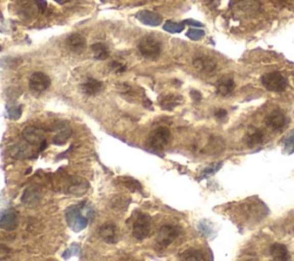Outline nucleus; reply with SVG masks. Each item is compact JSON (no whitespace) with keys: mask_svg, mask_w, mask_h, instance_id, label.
Returning <instances> with one entry per match:
<instances>
[{"mask_svg":"<svg viewBox=\"0 0 294 261\" xmlns=\"http://www.w3.org/2000/svg\"><path fill=\"white\" fill-rule=\"evenodd\" d=\"M87 203L82 202L79 204L71 205V206L66 208L64 212V217H66V221L71 229L75 232H79L85 229L87 227L88 222H90V218L87 216H84V210L86 208Z\"/></svg>","mask_w":294,"mask_h":261,"instance_id":"obj_1","label":"nucleus"},{"mask_svg":"<svg viewBox=\"0 0 294 261\" xmlns=\"http://www.w3.org/2000/svg\"><path fill=\"white\" fill-rule=\"evenodd\" d=\"M151 216L144 212H137L132 221V236L138 241H144L151 234Z\"/></svg>","mask_w":294,"mask_h":261,"instance_id":"obj_2","label":"nucleus"},{"mask_svg":"<svg viewBox=\"0 0 294 261\" xmlns=\"http://www.w3.org/2000/svg\"><path fill=\"white\" fill-rule=\"evenodd\" d=\"M261 83L263 87L269 92L274 93H282L287 88L288 82L286 77L279 71H272L264 73L261 77Z\"/></svg>","mask_w":294,"mask_h":261,"instance_id":"obj_3","label":"nucleus"},{"mask_svg":"<svg viewBox=\"0 0 294 261\" xmlns=\"http://www.w3.org/2000/svg\"><path fill=\"white\" fill-rule=\"evenodd\" d=\"M171 141V132L166 126H159L153 129L148 137V146L155 151H162Z\"/></svg>","mask_w":294,"mask_h":261,"instance_id":"obj_4","label":"nucleus"},{"mask_svg":"<svg viewBox=\"0 0 294 261\" xmlns=\"http://www.w3.org/2000/svg\"><path fill=\"white\" fill-rule=\"evenodd\" d=\"M138 50L144 58L149 60H156L162 53V44L155 37L145 36L139 41Z\"/></svg>","mask_w":294,"mask_h":261,"instance_id":"obj_5","label":"nucleus"},{"mask_svg":"<svg viewBox=\"0 0 294 261\" xmlns=\"http://www.w3.org/2000/svg\"><path fill=\"white\" fill-rule=\"evenodd\" d=\"M261 4L258 0H240L233 7V15L238 18H248L258 15Z\"/></svg>","mask_w":294,"mask_h":261,"instance_id":"obj_6","label":"nucleus"},{"mask_svg":"<svg viewBox=\"0 0 294 261\" xmlns=\"http://www.w3.org/2000/svg\"><path fill=\"white\" fill-rule=\"evenodd\" d=\"M179 232L180 230L177 226L169 225V223L163 225L162 227H160V229H159L156 234L155 237L156 244L160 246L161 249L168 248V246L174 243L177 237L179 236Z\"/></svg>","mask_w":294,"mask_h":261,"instance_id":"obj_7","label":"nucleus"},{"mask_svg":"<svg viewBox=\"0 0 294 261\" xmlns=\"http://www.w3.org/2000/svg\"><path fill=\"white\" fill-rule=\"evenodd\" d=\"M46 8H48V4L45 0H27V2H22L18 6V14L23 17L31 18L38 13H44Z\"/></svg>","mask_w":294,"mask_h":261,"instance_id":"obj_8","label":"nucleus"},{"mask_svg":"<svg viewBox=\"0 0 294 261\" xmlns=\"http://www.w3.org/2000/svg\"><path fill=\"white\" fill-rule=\"evenodd\" d=\"M288 118L284 111L281 109H276L270 113L267 117H265V125L269 128L274 130H283L287 126Z\"/></svg>","mask_w":294,"mask_h":261,"instance_id":"obj_9","label":"nucleus"},{"mask_svg":"<svg viewBox=\"0 0 294 261\" xmlns=\"http://www.w3.org/2000/svg\"><path fill=\"white\" fill-rule=\"evenodd\" d=\"M51 86V78L45 72L36 71L29 78V87L32 92L43 93Z\"/></svg>","mask_w":294,"mask_h":261,"instance_id":"obj_10","label":"nucleus"},{"mask_svg":"<svg viewBox=\"0 0 294 261\" xmlns=\"http://www.w3.org/2000/svg\"><path fill=\"white\" fill-rule=\"evenodd\" d=\"M192 65L199 73L206 74V76L215 72L217 67L216 62L212 58L206 57V55H198V57H195L192 61Z\"/></svg>","mask_w":294,"mask_h":261,"instance_id":"obj_11","label":"nucleus"},{"mask_svg":"<svg viewBox=\"0 0 294 261\" xmlns=\"http://www.w3.org/2000/svg\"><path fill=\"white\" fill-rule=\"evenodd\" d=\"M99 236L101 240L108 244H116L120 240V231L115 223L107 222L99 228Z\"/></svg>","mask_w":294,"mask_h":261,"instance_id":"obj_12","label":"nucleus"},{"mask_svg":"<svg viewBox=\"0 0 294 261\" xmlns=\"http://www.w3.org/2000/svg\"><path fill=\"white\" fill-rule=\"evenodd\" d=\"M18 226V213L16 210L8 208L5 211L2 217H0V229L12 231L16 229Z\"/></svg>","mask_w":294,"mask_h":261,"instance_id":"obj_13","label":"nucleus"},{"mask_svg":"<svg viewBox=\"0 0 294 261\" xmlns=\"http://www.w3.org/2000/svg\"><path fill=\"white\" fill-rule=\"evenodd\" d=\"M66 45L74 54H81L86 47V40L81 34H72L67 37Z\"/></svg>","mask_w":294,"mask_h":261,"instance_id":"obj_14","label":"nucleus"},{"mask_svg":"<svg viewBox=\"0 0 294 261\" xmlns=\"http://www.w3.org/2000/svg\"><path fill=\"white\" fill-rule=\"evenodd\" d=\"M22 137L23 140L27 143L31 144V146H40V143L44 141L43 139V132H41V129L37 128L35 126H28L25 129H23L22 132Z\"/></svg>","mask_w":294,"mask_h":261,"instance_id":"obj_15","label":"nucleus"},{"mask_svg":"<svg viewBox=\"0 0 294 261\" xmlns=\"http://www.w3.org/2000/svg\"><path fill=\"white\" fill-rule=\"evenodd\" d=\"M182 102H183V96L178 94H165L159 97V106L167 111L174 110Z\"/></svg>","mask_w":294,"mask_h":261,"instance_id":"obj_16","label":"nucleus"},{"mask_svg":"<svg viewBox=\"0 0 294 261\" xmlns=\"http://www.w3.org/2000/svg\"><path fill=\"white\" fill-rule=\"evenodd\" d=\"M136 17L143 24L149 27H159L162 23V16L160 14L151 11H141L137 13Z\"/></svg>","mask_w":294,"mask_h":261,"instance_id":"obj_17","label":"nucleus"},{"mask_svg":"<svg viewBox=\"0 0 294 261\" xmlns=\"http://www.w3.org/2000/svg\"><path fill=\"white\" fill-rule=\"evenodd\" d=\"M41 198V190L38 186H30L28 187L22 195V203H25L26 205H36L37 203H39V200Z\"/></svg>","mask_w":294,"mask_h":261,"instance_id":"obj_18","label":"nucleus"},{"mask_svg":"<svg viewBox=\"0 0 294 261\" xmlns=\"http://www.w3.org/2000/svg\"><path fill=\"white\" fill-rule=\"evenodd\" d=\"M264 140V135L263 133L261 132L260 129L258 128H250L247 130L245 137H244V143L246 144L247 147L250 148H254V147H258L260 144H262Z\"/></svg>","mask_w":294,"mask_h":261,"instance_id":"obj_19","label":"nucleus"},{"mask_svg":"<svg viewBox=\"0 0 294 261\" xmlns=\"http://www.w3.org/2000/svg\"><path fill=\"white\" fill-rule=\"evenodd\" d=\"M236 84L233 78L230 76H223L217 81L216 84V92L217 94H220L221 96H228L229 94H231L235 90Z\"/></svg>","mask_w":294,"mask_h":261,"instance_id":"obj_20","label":"nucleus"},{"mask_svg":"<svg viewBox=\"0 0 294 261\" xmlns=\"http://www.w3.org/2000/svg\"><path fill=\"white\" fill-rule=\"evenodd\" d=\"M88 190V182L82 178H74L68 186L67 193L73 196H83Z\"/></svg>","mask_w":294,"mask_h":261,"instance_id":"obj_21","label":"nucleus"},{"mask_svg":"<svg viewBox=\"0 0 294 261\" xmlns=\"http://www.w3.org/2000/svg\"><path fill=\"white\" fill-rule=\"evenodd\" d=\"M270 254L275 261H290L291 254L287 248L282 243H274L270 246Z\"/></svg>","mask_w":294,"mask_h":261,"instance_id":"obj_22","label":"nucleus"},{"mask_svg":"<svg viewBox=\"0 0 294 261\" xmlns=\"http://www.w3.org/2000/svg\"><path fill=\"white\" fill-rule=\"evenodd\" d=\"M82 91L84 94L86 95H96L99 93L104 85H102V83L100 81H98V79L95 78H87L85 82L82 84Z\"/></svg>","mask_w":294,"mask_h":261,"instance_id":"obj_23","label":"nucleus"},{"mask_svg":"<svg viewBox=\"0 0 294 261\" xmlns=\"http://www.w3.org/2000/svg\"><path fill=\"white\" fill-rule=\"evenodd\" d=\"M179 261H208V259L202 250L188 249L180 253Z\"/></svg>","mask_w":294,"mask_h":261,"instance_id":"obj_24","label":"nucleus"},{"mask_svg":"<svg viewBox=\"0 0 294 261\" xmlns=\"http://www.w3.org/2000/svg\"><path fill=\"white\" fill-rule=\"evenodd\" d=\"M119 182L125 187L127 189H129L130 192H133V193H137V192H142L143 189V186L141 185V182L137 179L131 178V176H121L119 178Z\"/></svg>","mask_w":294,"mask_h":261,"instance_id":"obj_25","label":"nucleus"},{"mask_svg":"<svg viewBox=\"0 0 294 261\" xmlns=\"http://www.w3.org/2000/svg\"><path fill=\"white\" fill-rule=\"evenodd\" d=\"M92 53L95 55V58L97 60H100V61H104V60L109 58V47L104 43H96L92 45Z\"/></svg>","mask_w":294,"mask_h":261,"instance_id":"obj_26","label":"nucleus"},{"mask_svg":"<svg viewBox=\"0 0 294 261\" xmlns=\"http://www.w3.org/2000/svg\"><path fill=\"white\" fill-rule=\"evenodd\" d=\"M71 135H72L71 127L63 128L55 134V137L53 138V143L57 144V146H62V144H64L68 141L69 138H71Z\"/></svg>","mask_w":294,"mask_h":261,"instance_id":"obj_27","label":"nucleus"},{"mask_svg":"<svg viewBox=\"0 0 294 261\" xmlns=\"http://www.w3.org/2000/svg\"><path fill=\"white\" fill-rule=\"evenodd\" d=\"M22 63L21 58L16 57H5L0 60V65L4 69H15Z\"/></svg>","mask_w":294,"mask_h":261,"instance_id":"obj_28","label":"nucleus"},{"mask_svg":"<svg viewBox=\"0 0 294 261\" xmlns=\"http://www.w3.org/2000/svg\"><path fill=\"white\" fill-rule=\"evenodd\" d=\"M22 111H23V107L22 105H7V115L9 119L12 120H17L21 118L22 116Z\"/></svg>","mask_w":294,"mask_h":261,"instance_id":"obj_29","label":"nucleus"},{"mask_svg":"<svg viewBox=\"0 0 294 261\" xmlns=\"http://www.w3.org/2000/svg\"><path fill=\"white\" fill-rule=\"evenodd\" d=\"M29 149L25 144H16L11 149V155L14 158H27L29 157Z\"/></svg>","mask_w":294,"mask_h":261,"instance_id":"obj_30","label":"nucleus"},{"mask_svg":"<svg viewBox=\"0 0 294 261\" xmlns=\"http://www.w3.org/2000/svg\"><path fill=\"white\" fill-rule=\"evenodd\" d=\"M184 23H177L172 21H167L163 25V30L167 32H170V34H179L184 30Z\"/></svg>","mask_w":294,"mask_h":261,"instance_id":"obj_31","label":"nucleus"},{"mask_svg":"<svg viewBox=\"0 0 294 261\" xmlns=\"http://www.w3.org/2000/svg\"><path fill=\"white\" fill-rule=\"evenodd\" d=\"M186 36H188V38H190L191 40L198 41L201 40L205 37V31L198 29V28H191V29H189V31L186 32Z\"/></svg>","mask_w":294,"mask_h":261,"instance_id":"obj_32","label":"nucleus"},{"mask_svg":"<svg viewBox=\"0 0 294 261\" xmlns=\"http://www.w3.org/2000/svg\"><path fill=\"white\" fill-rule=\"evenodd\" d=\"M120 92L122 93V95L125 97V99H129V97H132L134 95L133 90L127 84H122L120 87Z\"/></svg>","mask_w":294,"mask_h":261,"instance_id":"obj_33","label":"nucleus"},{"mask_svg":"<svg viewBox=\"0 0 294 261\" xmlns=\"http://www.w3.org/2000/svg\"><path fill=\"white\" fill-rule=\"evenodd\" d=\"M110 69H111V71L115 73H123L125 70H127V67H125L123 63L115 61V62L110 63Z\"/></svg>","mask_w":294,"mask_h":261,"instance_id":"obj_34","label":"nucleus"},{"mask_svg":"<svg viewBox=\"0 0 294 261\" xmlns=\"http://www.w3.org/2000/svg\"><path fill=\"white\" fill-rule=\"evenodd\" d=\"M285 148L288 152H294V132L291 135H288L285 140Z\"/></svg>","mask_w":294,"mask_h":261,"instance_id":"obj_35","label":"nucleus"},{"mask_svg":"<svg viewBox=\"0 0 294 261\" xmlns=\"http://www.w3.org/2000/svg\"><path fill=\"white\" fill-rule=\"evenodd\" d=\"M17 90L15 87H11V88H8L7 90V96H8V99L9 101H13V100H15L16 97L18 96V94H20V92H16Z\"/></svg>","mask_w":294,"mask_h":261,"instance_id":"obj_36","label":"nucleus"},{"mask_svg":"<svg viewBox=\"0 0 294 261\" xmlns=\"http://www.w3.org/2000/svg\"><path fill=\"white\" fill-rule=\"evenodd\" d=\"M183 23H184V25L194 27V28H201V27H203L202 23H200L198 21H194V20H185Z\"/></svg>","mask_w":294,"mask_h":261,"instance_id":"obj_37","label":"nucleus"},{"mask_svg":"<svg viewBox=\"0 0 294 261\" xmlns=\"http://www.w3.org/2000/svg\"><path fill=\"white\" fill-rule=\"evenodd\" d=\"M214 115H215V117L217 119H223L228 116V111L225 109H217Z\"/></svg>","mask_w":294,"mask_h":261,"instance_id":"obj_38","label":"nucleus"},{"mask_svg":"<svg viewBox=\"0 0 294 261\" xmlns=\"http://www.w3.org/2000/svg\"><path fill=\"white\" fill-rule=\"evenodd\" d=\"M191 97H192L194 101L199 102L200 100L202 99V95H201V93H200V92L193 90V91H191Z\"/></svg>","mask_w":294,"mask_h":261,"instance_id":"obj_39","label":"nucleus"},{"mask_svg":"<svg viewBox=\"0 0 294 261\" xmlns=\"http://www.w3.org/2000/svg\"><path fill=\"white\" fill-rule=\"evenodd\" d=\"M54 2H57L58 4H61V5H63V4H66V3H68L69 0H54Z\"/></svg>","mask_w":294,"mask_h":261,"instance_id":"obj_40","label":"nucleus"},{"mask_svg":"<svg viewBox=\"0 0 294 261\" xmlns=\"http://www.w3.org/2000/svg\"><path fill=\"white\" fill-rule=\"evenodd\" d=\"M244 261H254V260H244Z\"/></svg>","mask_w":294,"mask_h":261,"instance_id":"obj_41","label":"nucleus"},{"mask_svg":"<svg viewBox=\"0 0 294 261\" xmlns=\"http://www.w3.org/2000/svg\"><path fill=\"white\" fill-rule=\"evenodd\" d=\"M101 2H102V3H105V2H106V0H101Z\"/></svg>","mask_w":294,"mask_h":261,"instance_id":"obj_42","label":"nucleus"},{"mask_svg":"<svg viewBox=\"0 0 294 261\" xmlns=\"http://www.w3.org/2000/svg\"><path fill=\"white\" fill-rule=\"evenodd\" d=\"M0 50H2V46H0Z\"/></svg>","mask_w":294,"mask_h":261,"instance_id":"obj_43","label":"nucleus"}]
</instances>
